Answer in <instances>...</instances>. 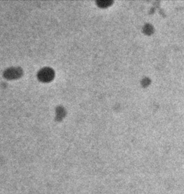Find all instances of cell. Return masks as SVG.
<instances>
[{
    "label": "cell",
    "mask_w": 184,
    "mask_h": 194,
    "mask_svg": "<svg viewBox=\"0 0 184 194\" xmlns=\"http://www.w3.org/2000/svg\"><path fill=\"white\" fill-rule=\"evenodd\" d=\"M54 70L50 68H43L40 70L38 74V77L41 81H48L54 77Z\"/></svg>",
    "instance_id": "1"
},
{
    "label": "cell",
    "mask_w": 184,
    "mask_h": 194,
    "mask_svg": "<svg viewBox=\"0 0 184 194\" xmlns=\"http://www.w3.org/2000/svg\"><path fill=\"white\" fill-rule=\"evenodd\" d=\"M20 74L18 69L15 68H12L9 69L8 71H6L5 74L8 77H18V74Z\"/></svg>",
    "instance_id": "2"
}]
</instances>
